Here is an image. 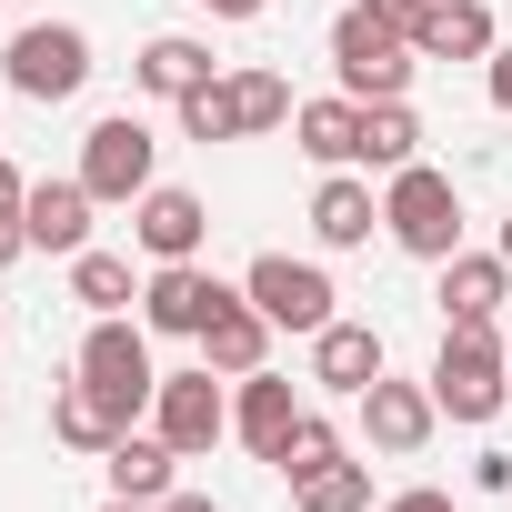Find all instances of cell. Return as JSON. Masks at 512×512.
I'll return each mask as SVG.
<instances>
[{"instance_id": "2e32d148", "label": "cell", "mask_w": 512, "mask_h": 512, "mask_svg": "<svg viewBox=\"0 0 512 512\" xmlns=\"http://www.w3.org/2000/svg\"><path fill=\"white\" fill-rule=\"evenodd\" d=\"M21 221H31V251H91V181L71 171V181H31V201H21Z\"/></svg>"}, {"instance_id": "7a4b0ae2", "label": "cell", "mask_w": 512, "mask_h": 512, "mask_svg": "<svg viewBox=\"0 0 512 512\" xmlns=\"http://www.w3.org/2000/svg\"><path fill=\"white\" fill-rule=\"evenodd\" d=\"M382 231L412 251V262H452V251H462V191H452V171L402 161L392 191H382Z\"/></svg>"}, {"instance_id": "5bb4252c", "label": "cell", "mask_w": 512, "mask_h": 512, "mask_svg": "<svg viewBox=\"0 0 512 512\" xmlns=\"http://www.w3.org/2000/svg\"><path fill=\"white\" fill-rule=\"evenodd\" d=\"M201 362L221 372V382H241V372H262L272 362V312L251 302V292H231L211 322H201Z\"/></svg>"}, {"instance_id": "5b68a950", "label": "cell", "mask_w": 512, "mask_h": 512, "mask_svg": "<svg viewBox=\"0 0 512 512\" xmlns=\"http://www.w3.org/2000/svg\"><path fill=\"white\" fill-rule=\"evenodd\" d=\"M241 292L272 312V332H302V342H312L322 322H342V312H332V302H342L332 272H322V262H292V251H262V262L241 272Z\"/></svg>"}, {"instance_id": "4316f807", "label": "cell", "mask_w": 512, "mask_h": 512, "mask_svg": "<svg viewBox=\"0 0 512 512\" xmlns=\"http://www.w3.org/2000/svg\"><path fill=\"white\" fill-rule=\"evenodd\" d=\"M332 462H342V432H332L322 412H302V422H292V442L272 452V472H282V482H312V472H332Z\"/></svg>"}, {"instance_id": "8992f818", "label": "cell", "mask_w": 512, "mask_h": 512, "mask_svg": "<svg viewBox=\"0 0 512 512\" xmlns=\"http://www.w3.org/2000/svg\"><path fill=\"white\" fill-rule=\"evenodd\" d=\"M151 432L191 462V452H211L221 432H231V392L211 382V362L201 372H161V392H151Z\"/></svg>"}, {"instance_id": "ac0fdd59", "label": "cell", "mask_w": 512, "mask_h": 512, "mask_svg": "<svg viewBox=\"0 0 512 512\" xmlns=\"http://www.w3.org/2000/svg\"><path fill=\"white\" fill-rule=\"evenodd\" d=\"M512 302V262L502 251H452L442 262V322H492Z\"/></svg>"}, {"instance_id": "f35d334b", "label": "cell", "mask_w": 512, "mask_h": 512, "mask_svg": "<svg viewBox=\"0 0 512 512\" xmlns=\"http://www.w3.org/2000/svg\"><path fill=\"white\" fill-rule=\"evenodd\" d=\"M0 332H11V312H0Z\"/></svg>"}, {"instance_id": "4fadbf2b", "label": "cell", "mask_w": 512, "mask_h": 512, "mask_svg": "<svg viewBox=\"0 0 512 512\" xmlns=\"http://www.w3.org/2000/svg\"><path fill=\"white\" fill-rule=\"evenodd\" d=\"M302 412H312V402H302V392H292L272 362H262V372H241V392H231V432H241L251 452H262V462L292 442V422H302Z\"/></svg>"}, {"instance_id": "ffe728a7", "label": "cell", "mask_w": 512, "mask_h": 512, "mask_svg": "<svg viewBox=\"0 0 512 512\" xmlns=\"http://www.w3.org/2000/svg\"><path fill=\"white\" fill-rule=\"evenodd\" d=\"M492 11H482V0H432V11H422V31H412V51L422 61H492Z\"/></svg>"}, {"instance_id": "4dcf8cb0", "label": "cell", "mask_w": 512, "mask_h": 512, "mask_svg": "<svg viewBox=\"0 0 512 512\" xmlns=\"http://www.w3.org/2000/svg\"><path fill=\"white\" fill-rule=\"evenodd\" d=\"M472 492H512V452H482L472 462Z\"/></svg>"}, {"instance_id": "e575fe53", "label": "cell", "mask_w": 512, "mask_h": 512, "mask_svg": "<svg viewBox=\"0 0 512 512\" xmlns=\"http://www.w3.org/2000/svg\"><path fill=\"white\" fill-rule=\"evenodd\" d=\"M21 201H31V181H21L11 161H0V211H21Z\"/></svg>"}, {"instance_id": "9a60e30c", "label": "cell", "mask_w": 512, "mask_h": 512, "mask_svg": "<svg viewBox=\"0 0 512 512\" xmlns=\"http://www.w3.org/2000/svg\"><path fill=\"white\" fill-rule=\"evenodd\" d=\"M382 372H392V362H382V332H372V322H322V332H312V382H322V392H352V402H362Z\"/></svg>"}, {"instance_id": "83f0119b", "label": "cell", "mask_w": 512, "mask_h": 512, "mask_svg": "<svg viewBox=\"0 0 512 512\" xmlns=\"http://www.w3.org/2000/svg\"><path fill=\"white\" fill-rule=\"evenodd\" d=\"M181 111V141H241V111H231V81H211V91H191V101H171Z\"/></svg>"}, {"instance_id": "ab89813d", "label": "cell", "mask_w": 512, "mask_h": 512, "mask_svg": "<svg viewBox=\"0 0 512 512\" xmlns=\"http://www.w3.org/2000/svg\"><path fill=\"white\" fill-rule=\"evenodd\" d=\"M502 352H512V342H502Z\"/></svg>"}, {"instance_id": "7c38bea8", "label": "cell", "mask_w": 512, "mask_h": 512, "mask_svg": "<svg viewBox=\"0 0 512 512\" xmlns=\"http://www.w3.org/2000/svg\"><path fill=\"white\" fill-rule=\"evenodd\" d=\"M131 422H141V412H131V402H121V392H101V382H91V372H71V382H61V392H51V432H61V442H71V452H111V442H121V432H131Z\"/></svg>"}, {"instance_id": "ba28073f", "label": "cell", "mask_w": 512, "mask_h": 512, "mask_svg": "<svg viewBox=\"0 0 512 512\" xmlns=\"http://www.w3.org/2000/svg\"><path fill=\"white\" fill-rule=\"evenodd\" d=\"M71 372H91L101 392H121L131 412H151V392H161V372H151V322H121V312H101Z\"/></svg>"}, {"instance_id": "8fae6325", "label": "cell", "mask_w": 512, "mask_h": 512, "mask_svg": "<svg viewBox=\"0 0 512 512\" xmlns=\"http://www.w3.org/2000/svg\"><path fill=\"white\" fill-rule=\"evenodd\" d=\"M131 241L151 251V262H201V241H211V211H201L191 191L151 181V191L131 201Z\"/></svg>"}, {"instance_id": "52a82bcc", "label": "cell", "mask_w": 512, "mask_h": 512, "mask_svg": "<svg viewBox=\"0 0 512 512\" xmlns=\"http://www.w3.org/2000/svg\"><path fill=\"white\" fill-rule=\"evenodd\" d=\"M151 161H161V141H151L131 111L91 121V141H81V181H91V201H141V191H151Z\"/></svg>"}, {"instance_id": "cb8c5ba5", "label": "cell", "mask_w": 512, "mask_h": 512, "mask_svg": "<svg viewBox=\"0 0 512 512\" xmlns=\"http://www.w3.org/2000/svg\"><path fill=\"white\" fill-rule=\"evenodd\" d=\"M71 302H91V322H101V312H131L141 282H131L121 251H71Z\"/></svg>"}, {"instance_id": "603a6c76", "label": "cell", "mask_w": 512, "mask_h": 512, "mask_svg": "<svg viewBox=\"0 0 512 512\" xmlns=\"http://www.w3.org/2000/svg\"><path fill=\"white\" fill-rule=\"evenodd\" d=\"M402 161H422L412 101H362V171H402Z\"/></svg>"}, {"instance_id": "6da1fadb", "label": "cell", "mask_w": 512, "mask_h": 512, "mask_svg": "<svg viewBox=\"0 0 512 512\" xmlns=\"http://www.w3.org/2000/svg\"><path fill=\"white\" fill-rule=\"evenodd\" d=\"M432 402H442V422H492V412L512 402V352L492 342V322H442Z\"/></svg>"}, {"instance_id": "d6a6232c", "label": "cell", "mask_w": 512, "mask_h": 512, "mask_svg": "<svg viewBox=\"0 0 512 512\" xmlns=\"http://www.w3.org/2000/svg\"><path fill=\"white\" fill-rule=\"evenodd\" d=\"M21 251H31V221H21V211H0V272H11Z\"/></svg>"}, {"instance_id": "3957f363", "label": "cell", "mask_w": 512, "mask_h": 512, "mask_svg": "<svg viewBox=\"0 0 512 512\" xmlns=\"http://www.w3.org/2000/svg\"><path fill=\"white\" fill-rule=\"evenodd\" d=\"M332 71H342V91H352V101H402V91H412V71H422V51H412L402 31H382L362 0H352V11L332 21Z\"/></svg>"}, {"instance_id": "d4e9b609", "label": "cell", "mask_w": 512, "mask_h": 512, "mask_svg": "<svg viewBox=\"0 0 512 512\" xmlns=\"http://www.w3.org/2000/svg\"><path fill=\"white\" fill-rule=\"evenodd\" d=\"M231 111H241V141H251V131H282L302 101H292L282 71H231Z\"/></svg>"}, {"instance_id": "277c9868", "label": "cell", "mask_w": 512, "mask_h": 512, "mask_svg": "<svg viewBox=\"0 0 512 512\" xmlns=\"http://www.w3.org/2000/svg\"><path fill=\"white\" fill-rule=\"evenodd\" d=\"M0 81H11L21 101H71V91L91 81V31H81V21H31V31H11Z\"/></svg>"}, {"instance_id": "8d00e7d4", "label": "cell", "mask_w": 512, "mask_h": 512, "mask_svg": "<svg viewBox=\"0 0 512 512\" xmlns=\"http://www.w3.org/2000/svg\"><path fill=\"white\" fill-rule=\"evenodd\" d=\"M101 512H161V502H121V492H111V502H101Z\"/></svg>"}, {"instance_id": "484cf974", "label": "cell", "mask_w": 512, "mask_h": 512, "mask_svg": "<svg viewBox=\"0 0 512 512\" xmlns=\"http://www.w3.org/2000/svg\"><path fill=\"white\" fill-rule=\"evenodd\" d=\"M292 502L302 512H372V462H332V472H312V482H292Z\"/></svg>"}, {"instance_id": "9c48e42d", "label": "cell", "mask_w": 512, "mask_h": 512, "mask_svg": "<svg viewBox=\"0 0 512 512\" xmlns=\"http://www.w3.org/2000/svg\"><path fill=\"white\" fill-rule=\"evenodd\" d=\"M221 302H231V282L201 272V262H151V282H141V322L171 332V342H201V322H211Z\"/></svg>"}, {"instance_id": "e0dca14e", "label": "cell", "mask_w": 512, "mask_h": 512, "mask_svg": "<svg viewBox=\"0 0 512 512\" xmlns=\"http://www.w3.org/2000/svg\"><path fill=\"white\" fill-rule=\"evenodd\" d=\"M101 472H111L121 502H171V492H181V452H171L161 432H121V442L101 452Z\"/></svg>"}, {"instance_id": "30bf717a", "label": "cell", "mask_w": 512, "mask_h": 512, "mask_svg": "<svg viewBox=\"0 0 512 512\" xmlns=\"http://www.w3.org/2000/svg\"><path fill=\"white\" fill-rule=\"evenodd\" d=\"M432 422H442V402H432V382H372L362 392V442L372 452H392V462H412L422 442H432Z\"/></svg>"}, {"instance_id": "d590c367", "label": "cell", "mask_w": 512, "mask_h": 512, "mask_svg": "<svg viewBox=\"0 0 512 512\" xmlns=\"http://www.w3.org/2000/svg\"><path fill=\"white\" fill-rule=\"evenodd\" d=\"M161 512H221V502H211V492H171Z\"/></svg>"}, {"instance_id": "f1b7e54d", "label": "cell", "mask_w": 512, "mask_h": 512, "mask_svg": "<svg viewBox=\"0 0 512 512\" xmlns=\"http://www.w3.org/2000/svg\"><path fill=\"white\" fill-rule=\"evenodd\" d=\"M362 11H372L382 31H402V41H412V31H422V11H432V0H362Z\"/></svg>"}, {"instance_id": "44dd1931", "label": "cell", "mask_w": 512, "mask_h": 512, "mask_svg": "<svg viewBox=\"0 0 512 512\" xmlns=\"http://www.w3.org/2000/svg\"><path fill=\"white\" fill-rule=\"evenodd\" d=\"M312 231H322L332 251H362V241L382 231V201H372V181H362V171H332V181L312 191Z\"/></svg>"}, {"instance_id": "1f68e13d", "label": "cell", "mask_w": 512, "mask_h": 512, "mask_svg": "<svg viewBox=\"0 0 512 512\" xmlns=\"http://www.w3.org/2000/svg\"><path fill=\"white\" fill-rule=\"evenodd\" d=\"M382 512H452V492H432V482H412V492H392Z\"/></svg>"}, {"instance_id": "f546056e", "label": "cell", "mask_w": 512, "mask_h": 512, "mask_svg": "<svg viewBox=\"0 0 512 512\" xmlns=\"http://www.w3.org/2000/svg\"><path fill=\"white\" fill-rule=\"evenodd\" d=\"M482 91H492V111H512V41H492V61H482Z\"/></svg>"}, {"instance_id": "d6986e66", "label": "cell", "mask_w": 512, "mask_h": 512, "mask_svg": "<svg viewBox=\"0 0 512 512\" xmlns=\"http://www.w3.org/2000/svg\"><path fill=\"white\" fill-rule=\"evenodd\" d=\"M131 81H141L151 101H191V91H211L221 71H211V41H181V31H161V41H141Z\"/></svg>"}, {"instance_id": "836d02e7", "label": "cell", "mask_w": 512, "mask_h": 512, "mask_svg": "<svg viewBox=\"0 0 512 512\" xmlns=\"http://www.w3.org/2000/svg\"><path fill=\"white\" fill-rule=\"evenodd\" d=\"M201 11H211V21H262L272 0H201Z\"/></svg>"}, {"instance_id": "74e56055", "label": "cell", "mask_w": 512, "mask_h": 512, "mask_svg": "<svg viewBox=\"0 0 512 512\" xmlns=\"http://www.w3.org/2000/svg\"><path fill=\"white\" fill-rule=\"evenodd\" d=\"M502 262H512V221H502Z\"/></svg>"}, {"instance_id": "7402d4cb", "label": "cell", "mask_w": 512, "mask_h": 512, "mask_svg": "<svg viewBox=\"0 0 512 512\" xmlns=\"http://www.w3.org/2000/svg\"><path fill=\"white\" fill-rule=\"evenodd\" d=\"M292 141H302L322 171H352V161H362V101H352V91H342V101H302V111H292Z\"/></svg>"}]
</instances>
